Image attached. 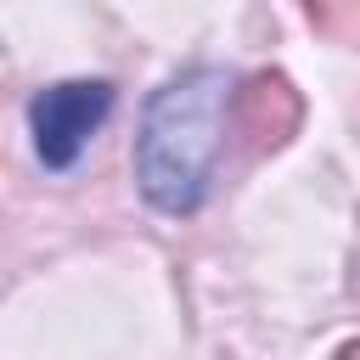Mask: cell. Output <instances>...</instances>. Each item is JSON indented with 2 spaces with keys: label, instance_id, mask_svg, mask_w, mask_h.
Returning a JSON list of instances; mask_svg holds the SVG:
<instances>
[{
  "label": "cell",
  "instance_id": "1",
  "mask_svg": "<svg viewBox=\"0 0 360 360\" xmlns=\"http://www.w3.org/2000/svg\"><path fill=\"white\" fill-rule=\"evenodd\" d=\"M236 107V90L219 68L174 73L163 90H152L135 135V180L152 208L191 214L208 186L214 163L225 152V118Z\"/></svg>",
  "mask_w": 360,
  "mask_h": 360
},
{
  "label": "cell",
  "instance_id": "2",
  "mask_svg": "<svg viewBox=\"0 0 360 360\" xmlns=\"http://www.w3.org/2000/svg\"><path fill=\"white\" fill-rule=\"evenodd\" d=\"M107 112H112V84L101 79H68V84L39 90L28 101V124H34V146L45 169H73Z\"/></svg>",
  "mask_w": 360,
  "mask_h": 360
},
{
  "label": "cell",
  "instance_id": "3",
  "mask_svg": "<svg viewBox=\"0 0 360 360\" xmlns=\"http://www.w3.org/2000/svg\"><path fill=\"white\" fill-rule=\"evenodd\" d=\"M304 118V101L298 90L281 79V73H253L242 90H236V107H231V129L242 135L248 152H276L292 141Z\"/></svg>",
  "mask_w": 360,
  "mask_h": 360
},
{
  "label": "cell",
  "instance_id": "4",
  "mask_svg": "<svg viewBox=\"0 0 360 360\" xmlns=\"http://www.w3.org/2000/svg\"><path fill=\"white\" fill-rule=\"evenodd\" d=\"M304 17L338 39V45H360V0H304Z\"/></svg>",
  "mask_w": 360,
  "mask_h": 360
}]
</instances>
